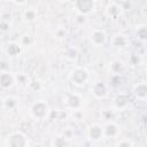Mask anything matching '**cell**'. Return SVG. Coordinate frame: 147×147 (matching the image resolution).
Masks as SVG:
<instances>
[{
  "mask_svg": "<svg viewBox=\"0 0 147 147\" xmlns=\"http://www.w3.org/2000/svg\"><path fill=\"white\" fill-rule=\"evenodd\" d=\"M138 33H139V37H140V39H145L146 38V29L145 28H142L140 31H138Z\"/></svg>",
  "mask_w": 147,
  "mask_h": 147,
  "instance_id": "cell-17",
  "label": "cell"
},
{
  "mask_svg": "<svg viewBox=\"0 0 147 147\" xmlns=\"http://www.w3.org/2000/svg\"><path fill=\"white\" fill-rule=\"evenodd\" d=\"M116 132H117V129H116V126L114 124H108L106 126V133L108 136H114Z\"/></svg>",
  "mask_w": 147,
  "mask_h": 147,
  "instance_id": "cell-12",
  "label": "cell"
},
{
  "mask_svg": "<svg viewBox=\"0 0 147 147\" xmlns=\"http://www.w3.org/2000/svg\"><path fill=\"white\" fill-rule=\"evenodd\" d=\"M15 105H16V101H15V99H13V98H7V99L5 100V106H6L7 108H13Z\"/></svg>",
  "mask_w": 147,
  "mask_h": 147,
  "instance_id": "cell-14",
  "label": "cell"
},
{
  "mask_svg": "<svg viewBox=\"0 0 147 147\" xmlns=\"http://www.w3.org/2000/svg\"><path fill=\"white\" fill-rule=\"evenodd\" d=\"M69 105H70V107H72V108H77V107L80 105L79 98H78L77 95H71V96L69 98Z\"/></svg>",
  "mask_w": 147,
  "mask_h": 147,
  "instance_id": "cell-11",
  "label": "cell"
},
{
  "mask_svg": "<svg viewBox=\"0 0 147 147\" xmlns=\"http://www.w3.org/2000/svg\"><path fill=\"white\" fill-rule=\"evenodd\" d=\"M10 139H13V140H16V142H14L11 146H24V145L26 144V141H25V138H24L22 134H20V133L13 134V136L10 137Z\"/></svg>",
  "mask_w": 147,
  "mask_h": 147,
  "instance_id": "cell-7",
  "label": "cell"
},
{
  "mask_svg": "<svg viewBox=\"0 0 147 147\" xmlns=\"http://www.w3.org/2000/svg\"><path fill=\"white\" fill-rule=\"evenodd\" d=\"M123 96H124V95L117 96V99H116V105H117V107H124V106L127 103V101H123Z\"/></svg>",
  "mask_w": 147,
  "mask_h": 147,
  "instance_id": "cell-15",
  "label": "cell"
},
{
  "mask_svg": "<svg viewBox=\"0 0 147 147\" xmlns=\"http://www.w3.org/2000/svg\"><path fill=\"white\" fill-rule=\"evenodd\" d=\"M20 47L17 46V45H15V44H10L9 46H8V48H7V52H8V54H10V55H17L18 53H20Z\"/></svg>",
  "mask_w": 147,
  "mask_h": 147,
  "instance_id": "cell-10",
  "label": "cell"
},
{
  "mask_svg": "<svg viewBox=\"0 0 147 147\" xmlns=\"http://www.w3.org/2000/svg\"><path fill=\"white\" fill-rule=\"evenodd\" d=\"M94 94L96 95V96H103L105 94H106V87H105V85L103 84H96L95 86H94Z\"/></svg>",
  "mask_w": 147,
  "mask_h": 147,
  "instance_id": "cell-9",
  "label": "cell"
},
{
  "mask_svg": "<svg viewBox=\"0 0 147 147\" xmlns=\"http://www.w3.org/2000/svg\"><path fill=\"white\" fill-rule=\"evenodd\" d=\"M91 39L95 45H100V44H102L105 41V33L102 31H100V30H96V31H94L92 33Z\"/></svg>",
  "mask_w": 147,
  "mask_h": 147,
  "instance_id": "cell-4",
  "label": "cell"
},
{
  "mask_svg": "<svg viewBox=\"0 0 147 147\" xmlns=\"http://www.w3.org/2000/svg\"><path fill=\"white\" fill-rule=\"evenodd\" d=\"M10 84H11V77H10V75L7 74V72L1 74L0 75V85L2 87H8V86H10Z\"/></svg>",
  "mask_w": 147,
  "mask_h": 147,
  "instance_id": "cell-6",
  "label": "cell"
},
{
  "mask_svg": "<svg viewBox=\"0 0 147 147\" xmlns=\"http://www.w3.org/2000/svg\"><path fill=\"white\" fill-rule=\"evenodd\" d=\"M64 1H65V0H64Z\"/></svg>",
  "mask_w": 147,
  "mask_h": 147,
  "instance_id": "cell-19",
  "label": "cell"
},
{
  "mask_svg": "<svg viewBox=\"0 0 147 147\" xmlns=\"http://www.w3.org/2000/svg\"><path fill=\"white\" fill-rule=\"evenodd\" d=\"M71 78H72L74 83H76V84H78V85H79V84H84L85 80L87 79V72H86V70H84V69H82V68H78V69H76V70L72 72Z\"/></svg>",
  "mask_w": 147,
  "mask_h": 147,
  "instance_id": "cell-2",
  "label": "cell"
},
{
  "mask_svg": "<svg viewBox=\"0 0 147 147\" xmlns=\"http://www.w3.org/2000/svg\"><path fill=\"white\" fill-rule=\"evenodd\" d=\"M32 111L36 117H42L47 113V105L44 102H37V103H34Z\"/></svg>",
  "mask_w": 147,
  "mask_h": 147,
  "instance_id": "cell-3",
  "label": "cell"
},
{
  "mask_svg": "<svg viewBox=\"0 0 147 147\" xmlns=\"http://www.w3.org/2000/svg\"><path fill=\"white\" fill-rule=\"evenodd\" d=\"M101 134H102V130L98 126V125H93L91 129H90V136L92 139L94 140H98L101 138Z\"/></svg>",
  "mask_w": 147,
  "mask_h": 147,
  "instance_id": "cell-5",
  "label": "cell"
},
{
  "mask_svg": "<svg viewBox=\"0 0 147 147\" xmlns=\"http://www.w3.org/2000/svg\"><path fill=\"white\" fill-rule=\"evenodd\" d=\"M114 44H115L116 46H124V45H125V39H124V37L117 36V37L115 38V40H114Z\"/></svg>",
  "mask_w": 147,
  "mask_h": 147,
  "instance_id": "cell-13",
  "label": "cell"
},
{
  "mask_svg": "<svg viewBox=\"0 0 147 147\" xmlns=\"http://www.w3.org/2000/svg\"><path fill=\"white\" fill-rule=\"evenodd\" d=\"M25 17H26V20H29V21H33L34 17H36V14H34L33 10H28V11L25 13Z\"/></svg>",
  "mask_w": 147,
  "mask_h": 147,
  "instance_id": "cell-16",
  "label": "cell"
},
{
  "mask_svg": "<svg viewBox=\"0 0 147 147\" xmlns=\"http://www.w3.org/2000/svg\"><path fill=\"white\" fill-rule=\"evenodd\" d=\"M24 1H25V0H16V2H17V3H23Z\"/></svg>",
  "mask_w": 147,
  "mask_h": 147,
  "instance_id": "cell-18",
  "label": "cell"
},
{
  "mask_svg": "<svg viewBox=\"0 0 147 147\" xmlns=\"http://www.w3.org/2000/svg\"><path fill=\"white\" fill-rule=\"evenodd\" d=\"M146 85L145 84H138L134 87V94L138 98H145L146 96Z\"/></svg>",
  "mask_w": 147,
  "mask_h": 147,
  "instance_id": "cell-8",
  "label": "cell"
},
{
  "mask_svg": "<svg viewBox=\"0 0 147 147\" xmlns=\"http://www.w3.org/2000/svg\"><path fill=\"white\" fill-rule=\"evenodd\" d=\"M94 1L93 0H77L76 7L82 14H87L93 9Z\"/></svg>",
  "mask_w": 147,
  "mask_h": 147,
  "instance_id": "cell-1",
  "label": "cell"
}]
</instances>
